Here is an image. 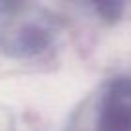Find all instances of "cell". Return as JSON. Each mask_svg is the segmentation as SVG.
I'll return each instance as SVG.
<instances>
[{"instance_id":"obj_1","label":"cell","mask_w":131,"mask_h":131,"mask_svg":"<svg viewBox=\"0 0 131 131\" xmlns=\"http://www.w3.org/2000/svg\"><path fill=\"white\" fill-rule=\"evenodd\" d=\"M96 131H131V77L118 75L104 85Z\"/></svg>"}]
</instances>
